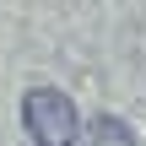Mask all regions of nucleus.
Wrapping results in <instances>:
<instances>
[{
	"mask_svg": "<svg viewBox=\"0 0 146 146\" xmlns=\"http://www.w3.org/2000/svg\"><path fill=\"white\" fill-rule=\"evenodd\" d=\"M22 130L33 146H76L81 135V114L60 87H27L22 98Z\"/></svg>",
	"mask_w": 146,
	"mask_h": 146,
	"instance_id": "1",
	"label": "nucleus"
},
{
	"mask_svg": "<svg viewBox=\"0 0 146 146\" xmlns=\"http://www.w3.org/2000/svg\"><path fill=\"white\" fill-rule=\"evenodd\" d=\"M87 146H135V135H130V125L119 114H98L87 125Z\"/></svg>",
	"mask_w": 146,
	"mask_h": 146,
	"instance_id": "2",
	"label": "nucleus"
}]
</instances>
